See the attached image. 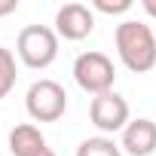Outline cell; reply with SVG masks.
<instances>
[{"mask_svg":"<svg viewBox=\"0 0 156 156\" xmlns=\"http://www.w3.org/2000/svg\"><path fill=\"white\" fill-rule=\"evenodd\" d=\"M119 147L129 156H153L156 153V122L147 116L132 119L122 132H119Z\"/></svg>","mask_w":156,"mask_h":156,"instance_id":"cell-7","label":"cell"},{"mask_svg":"<svg viewBox=\"0 0 156 156\" xmlns=\"http://www.w3.org/2000/svg\"><path fill=\"white\" fill-rule=\"evenodd\" d=\"M141 6H144V12L150 19H156V0H141Z\"/></svg>","mask_w":156,"mask_h":156,"instance_id":"cell-13","label":"cell"},{"mask_svg":"<svg viewBox=\"0 0 156 156\" xmlns=\"http://www.w3.org/2000/svg\"><path fill=\"white\" fill-rule=\"evenodd\" d=\"M113 46L119 61L132 73H147L156 67V34L141 19H126L113 31Z\"/></svg>","mask_w":156,"mask_h":156,"instance_id":"cell-1","label":"cell"},{"mask_svg":"<svg viewBox=\"0 0 156 156\" xmlns=\"http://www.w3.org/2000/svg\"><path fill=\"white\" fill-rule=\"evenodd\" d=\"M92 9L104 12V16H119V12H129L132 9V0H92Z\"/></svg>","mask_w":156,"mask_h":156,"instance_id":"cell-11","label":"cell"},{"mask_svg":"<svg viewBox=\"0 0 156 156\" xmlns=\"http://www.w3.org/2000/svg\"><path fill=\"white\" fill-rule=\"evenodd\" d=\"M34 156H55V150H52V147H43V150H40V153H34Z\"/></svg>","mask_w":156,"mask_h":156,"instance_id":"cell-14","label":"cell"},{"mask_svg":"<svg viewBox=\"0 0 156 156\" xmlns=\"http://www.w3.org/2000/svg\"><path fill=\"white\" fill-rule=\"evenodd\" d=\"M73 156H122V147L113 138H107V135H95V138L80 141Z\"/></svg>","mask_w":156,"mask_h":156,"instance_id":"cell-9","label":"cell"},{"mask_svg":"<svg viewBox=\"0 0 156 156\" xmlns=\"http://www.w3.org/2000/svg\"><path fill=\"white\" fill-rule=\"evenodd\" d=\"M16 55L31 70H46L58 58V34L46 25H25L16 37Z\"/></svg>","mask_w":156,"mask_h":156,"instance_id":"cell-2","label":"cell"},{"mask_svg":"<svg viewBox=\"0 0 156 156\" xmlns=\"http://www.w3.org/2000/svg\"><path fill=\"white\" fill-rule=\"evenodd\" d=\"M16 80H19V67H16V55L12 49L0 46V101H3L12 89H16Z\"/></svg>","mask_w":156,"mask_h":156,"instance_id":"cell-10","label":"cell"},{"mask_svg":"<svg viewBox=\"0 0 156 156\" xmlns=\"http://www.w3.org/2000/svg\"><path fill=\"white\" fill-rule=\"evenodd\" d=\"M25 110L34 122H58L67 110V92L55 80H37L31 83L25 95Z\"/></svg>","mask_w":156,"mask_h":156,"instance_id":"cell-4","label":"cell"},{"mask_svg":"<svg viewBox=\"0 0 156 156\" xmlns=\"http://www.w3.org/2000/svg\"><path fill=\"white\" fill-rule=\"evenodd\" d=\"M92 31H95V12H92V6L76 3V0L58 6V12H55V34L58 37L76 43V40H86Z\"/></svg>","mask_w":156,"mask_h":156,"instance_id":"cell-6","label":"cell"},{"mask_svg":"<svg viewBox=\"0 0 156 156\" xmlns=\"http://www.w3.org/2000/svg\"><path fill=\"white\" fill-rule=\"evenodd\" d=\"M19 9V0H0V19L3 16H12Z\"/></svg>","mask_w":156,"mask_h":156,"instance_id":"cell-12","label":"cell"},{"mask_svg":"<svg viewBox=\"0 0 156 156\" xmlns=\"http://www.w3.org/2000/svg\"><path fill=\"white\" fill-rule=\"evenodd\" d=\"M73 80L83 92H89L92 98L95 95H104V92H113V83H116V67L113 61L104 55V52H80L73 61Z\"/></svg>","mask_w":156,"mask_h":156,"instance_id":"cell-3","label":"cell"},{"mask_svg":"<svg viewBox=\"0 0 156 156\" xmlns=\"http://www.w3.org/2000/svg\"><path fill=\"white\" fill-rule=\"evenodd\" d=\"M43 147H49V144H46L43 132H40L34 122H19V126L9 132V153H12V156H34V153H40Z\"/></svg>","mask_w":156,"mask_h":156,"instance_id":"cell-8","label":"cell"},{"mask_svg":"<svg viewBox=\"0 0 156 156\" xmlns=\"http://www.w3.org/2000/svg\"><path fill=\"white\" fill-rule=\"evenodd\" d=\"M89 119L92 126L101 132V135H116L122 132L129 122H132V110H129V101L119 95V92H104V95H95L92 104H89Z\"/></svg>","mask_w":156,"mask_h":156,"instance_id":"cell-5","label":"cell"}]
</instances>
